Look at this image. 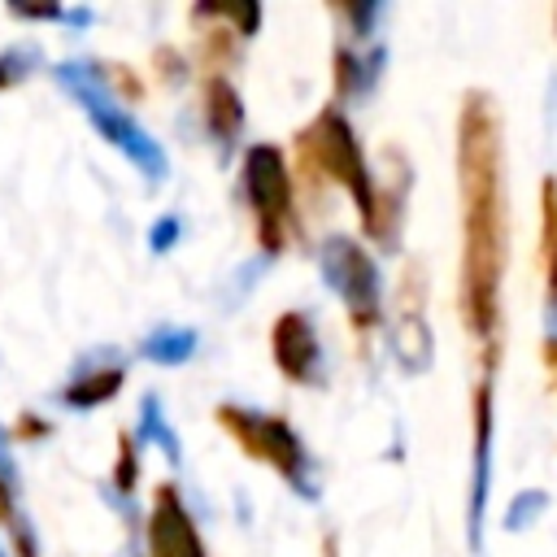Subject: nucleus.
Masks as SVG:
<instances>
[{"label":"nucleus","instance_id":"b1692460","mask_svg":"<svg viewBox=\"0 0 557 557\" xmlns=\"http://www.w3.org/2000/svg\"><path fill=\"white\" fill-rule=\"evenodd\" d=\"M0 557H4V548H0Z\"/></svg>","mask_w":557,"mask_h":557},{"label":"nucleus","instance_id":"2eb2a0df","mask_svg":"<svg viewBox=\"0 0 557 557\" xmlns=\"http://www.w3.org/2000/svg\"><path fill=\"white\" fill-rule=\"evenodd\" d=\"M117 383H122V370H104V374H87V379H78L70 392H65V400L70 405H100V400H109L113 392H117Z\"/></svg>","mask_w":557,"mask_h":557},{"label":"nucleus","instance_id":"4468645a","mask_svg":"<svg viewBox=\"0 0 557 557\" xmlns=\"http://www.w3.org/2000/svg\"><path fill=\"white\" fill-rule=\"evenodd\" d=\"M191 352H196V331H187V326H161L144 339V357L161 361V366H178Z\"/></svg>","mask_w":557,"mask_h":557},{"label":"nucleus","instance_id":"a211bd4d","mask_svg":"<svg viewBox=\"0 0 557 557\" xmlns=\"http://www.w3.org/2000/svg\"><path fill=\"white\" fill-rule=\"evenodd\" d=\"M174 239H178V218H161V222L148 231V244H152V252H165V248H174Z\"/></svg>","mask_w":557,"mask_h":557},{"label":"nucleus","instance_id":"f257e3e1","mask_svg":"<svg viewBox=\"0 0 557 557\" xmlns=\"http://www.w3.org/2000/svg\"><path fill=\"white\" fill-rule=\"evenodd\" d=\"M457 183H461V309L466 326L492 344L500 322L505 274V183H500V117L496 100L470 91L457 122Z\"/></svg>","mask_w":557,"mask_h":557},{"label":"nucleus","instance_id":"6ab92c4d","mask_svg":"<svg viewBox=\"0 0 557 557\" xmlns=\"http://www.w3.org/2000/svg\"><path fill=\"white\" fill-rule=\"evenodd\" d=\"M209 13H226V17H235V26H239L244 35H252L257 22H261V9H257V4H244V9H209Z\"/></svg>","mask_w":557,"mask_h":557},{"label":"nucleus","instance_id":"9b49d317","mask_svg":"<svg viewBox=\"0 0 557 557\" xmlns=\"http://www.w3.org/2000/svg\"><path fill=\"white\" fill-rule=\"evenodd\" d=\"M205 117H209L213 139H218L222 148H231L235 135H239V126H244V104H239V91H235L222 74L209 78V87H205Z\"/></svg>","mask_w":557,"mask_h":557},{"label":"nucleus","instance_id":"9d476101","mask_svg":"<svg viewBox=\"0 0 557 557\" xmlns=\"http://www.w3.org/2000/svg\"><path fill=\"white\" fill-rule=\"evenodd\" d=\"M387 339H392V357L400 361V370L418 374V370L431 366V326H426V318L413 305H400Z\"/></svg>","mask_w":557,"mask_h":557},{"label":"nucleus","instance_id":"dca6fc26","mask_svg":"<svg viewBox=\"0 0 557 557\" xmlns=\"http://www.w3.org/2000/svg\"><path fill=\"white\" fill-rule=\"evenodd\" d=\"M139 440H157V444L165 448V457H170V461H178V435L165 426V418H161V400H157V396H144V422H139Z\"/></svg>","mask_w":557,"mask_h":557},{"label":"nucleus","instance_id":"f03ea898","mask_svg":"<svg viewBox=\"0 0 557 557\" xmlns=\"http://www.w3.org/2000/svg\"><path fill=\"white\" fill-rule=\"evenodd\" d=\"M300 157L309 165H318L322 174H331L357 205L361 222L370 235H379V196H374V174L361 157V144L352 135V126L344 122L339 109H322L305 131H300Z\"/></svg>","mask_w":557,"mask_h":557},{"label":"nucleus","instance_id":"f8f14e48","mask_svg":"<svg viewBox=\"0 0 557 557\" xmlns=\"http://www.w3.org/2000/svg\"><path fill=\"white\" fill-rule=\"evenodd\" d=\"M383 48H370L366 57L361 52H352V48H335V91L344 96V100H352V96H361V91H370L374 87V78H379V70H383Z\"/></svg>","mask_w":557,"mask_h":557},{"label":"nucleus","instance_id":"7ed1b4c3","mask_svg":"<svg viewBox=\"0 0 557 557\" xmlns=\"http://www.w3.org/2000/svg\"><path fill=\"white\" fill-rule=\"evenodd\" d=\"M57 74H61V83L83 100V109H87V117L100 126V135H104L113 148H122L152 183H161V178H165V152H161L157 139L109 96V87L100 83V74L87 70V65H61Z\"/></svg>","mask_w":557,"mask_h":557},{"label":"nucleus","instance_id":"5701e85b","mask_svg":"<svg viewBox=\"0 0 557 557\" xmlns=\"http://www.w3.org/2000/svg\"><path fill=\"white\" fill-rule=\"evenodd\" d=\"M348 17L357 22V30H361V35H370V22L379 17V4H357V9H348Z\"/></svg>","mask_w":557,"mask_h":557},{"label":"nucleus","instance_id":"aec40b11","mask_svg":"<svg viewBox=\"0 0 557 557\" xmlns=\"http://www.w3.org/2000/svg\"><path fill=\"white\" fill-rule=\"evenodd\" d=\"M13 466H9V457H4V448H0V513L9 509V500H13Z\"/></svg>","mask_w":557,"mask_h":557},{"label":"nucleus","instance_id":"39448f33","mask_svg":"<svg viewBox=\"0 0 557 557\" xmlns=\"http://www.w3.org/2000/svg\"><path fill=\"white\" fill-rule=\"evenodd\" d=\"M244 191L257 209V235L265 252H283L287 239V213H292V178L270 144H252L244 157Z\"/></svg>","mask_w":557,"mask_h":557},{"label":"nucleus","instance_id":"412c9836","mask_svg":"<svg viewBox=\"0 0 557 557\" xmlns=\"http://www.w3.org/2000/svg\"><path fill=\"white\" fill-rule=\"evenodd\" d=\"M131 483H135V453H131V444H122V461H117V487H122V492H131Z\"/></svg>","mask_w":557,"mask_h":557},{"label":"nucleus","instance_id":"6e6552de","mask_svg":"<svg viewBox=\"0 0 557 557\" xmlns=\"http://www.w3.org/2000/svg\"><path fill=\"white\" fill-rule=\"evenodd\" d=\"M487 479H492V383H479L474 392V474H470V548H479L483 535V505H487Z\"/></svg>","mask_w":557,"mask_h":557},{"label":"nucleus","instance_id":"20e7f679","mask_svg":"<svg viewBox=\"0 0 557 557\" xmlns=\"http://www.w3.org/2000/svg\"><path fill=\"white\" fill-rule=\"evenodd\" d=\"M218 422L244 444L248 457H261L265 466H274L300 496H313L318 492L309 483V453H305V444L296 440V431L283 418L252 413V409H239V405H222L218 409Z\"/></svg>","mask_w":557,"mask_h":557},{"label":"nucleus","instance_id":"ddd939ff","mask_svg":"<svg viewBox=\"0 0 557 557\" xmlns=\"http://www.w3.org/2000/svg\"><path fill=\"white\" fill-rule=\"evenodd\" d=\"M540 239L548 265V322L557 331V178H544L540 187Z\"/></svg>","mask_w":557,"mask_h":557},{"label":"nucleus","instance_id":"4be33fe9","mask_svg":"<svg viewBox=\"0 0 557 557\" xmlns=\"http://www.w3.org/2000/svg\"><path fill=\"white\" fill-rule=\"evenodd\" d=\"M22 61H26V57H17V52H4V57H0V83H13V78H22V74H26V70H22Z\"/></svg>","mask_w":557,"mask_h":557},{"label":"nucleus","instance_id":"0eeeda50","mask_svg":"<svg viewBox=\"0 0 557 557\" xmlns=\"http://www.w3.org/2000/svg\"><path fill=\"white\" fill-rule=\"evenodd\" d=\"M148 544H152V557H205L200 535H196L183 500L174 496V487L157 492V509H152V522H148Z\"/></svg>","mask_w":557,"mask_h":557},{"label":"nucleus","instance_id":"f3484780","mask_svg":"<svg viewBox=\"0 0 557 557\" xmlns=\"http://www.w3.org/2000/svg\"><path fill=\"white\" fill-rule=\"evenodd\" d=\"M544 509H548V496L535 492V487H527L522 496L509 500V509H505V531H522V527H531Z\"/></svg>","mask_w":557,"mask_h":557},{"label":"nucleus","instance_id":"1a4fd4ad","mask_svg":"<svg viewBox=\"0 0 557 557\" xmlns=\"http://www.w3.org/2000/svg\"><path fill=\"white\" fill-rule=\"evenodd\" d=\"M270 348H274V366L292 379V383H305L318 366V335L309 326L305 313H278L274 331H270Z\"/></svg>","mask_w":557,"mask_h":557},{"label":"nucleus","instance_id":"423d86ee","mask_svg":"<svg viewBox=\"0 0 557 557\" xmlns=\"http://www.w3.org/2000/svg\"><path fill=\"white\" fill-rule=\"evenodd\" d=\"M322 261V278L326 287L348 305L352 322L366 331L379 322V265L374 257L357 244V239H344V235H331L318 252Z\"/></svg>","mask_w":557,"mask_h":557}]
</instances>
